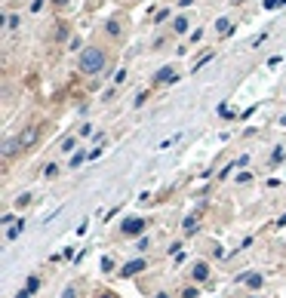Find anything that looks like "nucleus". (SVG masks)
Masks as SVG:
<instances>
[{
  "mask_svg": "<svg viewBox=\"0 0 286 298\" xmlns=\"http://www.w3.org/2000/svg\"><path fill=\"white\" fill-rule=\"evenodd\" d=\"M80 71L83 74H99L102 68H105V52L102 49H96V46H86L83 52H80Z\"/></svg>",
  "mask_w": 286,
  "mask_h": 298,
  "instance_id": "1",
  "label": "nucleus"
},
{
  "mask_svg": "<svg viewBox=\"0 0 286 298\" xmlns=\"http://www.w3.org/2000/svg\"><path fill=\"white\" fill-rule=\"evenodd\" d=\"M145 218H142V215H133V218H127V221H123V234H127V237H136V234H142V231H145Z\"/></svg>",
  "mask_w": 286,
  "mask_h": 298,
  "instance_id": "2",
  "label": "nucleus"
},
{
  "mask_svg": "<svg viewBox=\"0 0 286 298\" xmlns=\"http://www.w3.org/2000/svg\"><path fill=\"white\" fill-rule=\"evenodd\" d=\"M148 265H145V261H142V258H136V261H130V265L127 268H120V277H133V274H139V271H145Z\"/></svg>",
  "mask_w": 286,
  "mask_h": 298,
  "instance_id": "3",
  "label": "nucleus"
},
{
  "mask_svg": "<svg viewBox=\"0 0 286 298\" xmlns=\"http://www.w3.org/2000/svg\"><path fill=\"white\" fill-rule=\"evenodd\" d=\"M25 231V218H15L9 224V231H6V240H19V234Z\"/></svg>",
  "mask_w": 286,
  "mask_h": 298,
  "instance_id": "4",
  "label": "nucleus"
},
{
  "mask_svg": "<svg viewBox=\"0 0 286 298\" xmlns=\"http://www.w3.org/2000/svg\"><path fill=\"white\" fill-rule=\"evenodd\" d=\"M175 77H178V74L172 71V68H160L154 80H157V83H175Z\"/></svg>",
  "mask_w": 286,
  "mask_h": 298,
  "instance_id": "5",
  "label": "nucleus"
},
{
  "mask_svg": "<svg viewBox=\"0 0 286 298\" xmlns=\"http://www.w3.org/2000/svg\"><path fill=\"white\" fill-rule=\"evenodd\" d=\"M34 138H37V129L31 126V129H25V132L19 135V145H22V148H31V145H34Z\"/></svg>",
  "mask_w": 286,
  "mask_h": 298,
  "instance_id": "6",
  "label": "nucleus"
},
{
  "mask_svg": "<svg viewBox=\"0 0 286 298\" xmlns=\"http://www.w3.org/2000/svg\"><path fill=\"white\" fill-rule=\"evenodd\" d=\"M206 277H209V268L203 265V261H197V265H194V280H197V283H203Z\"/></svg>",
  "mask_w": 286,
  "mask_h": 298,
  "instance_id": "7",
  "label": "nucleus"
},
{
  "mask_svg": "<svg viewBox=\"0 0 286 298\" xmlns=\"http://www.w3.org/2000/svg\"><path fill=\"white\" fill-rule=\"evenodd\" d=\"M243 283H246L249 289H259L265 280H262V274H246V277H243Z\"/></svg>",
  "mask_w": 286,
  "mask_h": 298,
  "instance_id": "8",
  "label": "nucleus"
},
{
  "mask_svg": "<svg viewBox=\"0 0 286 298\" xmlns=\"http://www.w3.org/2000/svg\"><path fill=\"white\" fill-rule=\"evenodd\" d=\"M19 148H22V145H19V138H9V142L3 145V157H12V154L19 151Z\"/></svg>",
  "mask_w": 286,
  "mask_h": 298,
  "instance_id": "9",
  "label": "nucleus"
},
{
  "mask_svg": "<svg viewBox=\"0 0 286 298\" xmlns=\"http://www.w3.org/2000/svg\"><path fill=\"white\" fill-rule=\"evenodd\" d=\"M182 227H185V234H194V231H197V218H194V215H188V218L182 221Z\"/></svg>",
  "mask_w": 286,
  "mask_h": 298,
  "instance_id": "10",
  "label": "nucleus"
},
{
  "mask_svg": "<svg viewBox=\"0 0 286 298\" xmlns=\"http://www.w3.org/2000/svg\"><path fill=\"white\" fill-rule=\"evenodd\" d=\"M216 31H219V34H231V22H228V19H219V22H216Z\"/></svg>",
  "mask_w": 286,
  "mask_h": 298,
  "instance_id": "11",
  "label": "nucleus"
},
{
  "mask_svg": "<svg viewBox=\"0 0 286 298\" xmlns=\"http://www.w3.org/2000/svg\"><path fill=\"white\" fill-rule=\"evenodd\" d=\"M83 160H86V154H83V151H77L74 157H71V169H77V166H80Z\"/></svg>",
  "mask_w": 286,
  "mask_h": 298,
  "instance_id": "12",
  "label": "nucleus"
},
{
  "mask_svg": "<svg viewBox=\"0 0 286 298\" xmlns=\"http://www.w3.org/2000/svg\"><path fill=\"white\" fill-rule=\"evenodd\" d=\"M43 175H46V179H56V175H59V166H56V163H49V166L43 169Z\"/></svg>",
  "mask_w": 286,
  "mask_h": 298,
  "instance_id": "13",
  "label": "nucleus"
},
{
  "mask_svg": "<svg viewBox=\"0 0 286 298\" xmlns=\"http://www.w3.org/2000/svg\"><path fill=\"white\" fill-rule=\"evenodd\" d=\"M178 34H182V31H188V19H185V15H182V19H175V25H172Z\"/></svg>",
  "mask_w": 286,
  "mask_h": 298,
  "instance_id": "14",
  "label": "nucleus"
},
{
  "mask_svg": "<svg viewBox=\"0 0 286 298\" xmlns=\"http://www.w3.org/2000/svg\"><path fill=\"white\" fill-rule=\"evenodd\" d=\"M28 289L37 292V289H40V280H37V277H28Z\"/></svg>",
  "mask_w": 286,
  "mask_h": 298,
  "instance_id": "15",
  "label": "nucleus"
},
{
  "mask_svg": "<svg viewBox=\"0 0 286 298\" xmlns=\"http://www.w3.org/2000/svg\"><path fill=\"white\" fill-rule=\"evenodd\" d=\"M74 145H77V138H65V142H62V151H71Z\"/></svg>",
  "mask_w": 286,
  "mask_h": 298,
  "instance_id": "16",
  "label": "nucleus"
},
{
  "mask_svg": "<svg viewBox=\"0 0 286 298\" xmlns=\"http://www.w3.org/2000/svg\"><path fill=\"white\" fill-rule=\"evenodd\" d=\"M62 298H77V289H74V286H68V289L62 292Z\"/></svg>",
  "mask_w": 286,
  "mask_h": 298,
  "instance_id": "17",
  "label": "nucleus"
},
{
  "mask_svg": "<svg viewBox=\"0 0 286 298\" xmlns=\"http://www.w3.org/2000/svg\"><path fill=\"white\" fill-rule=\"evenodd\" d=\"M102 271H108V274H111V271H114V261H111V258H105V261H102Z\"/></svg>",
  "mask_w": 286,
  "mask_h": 298,
  "instance_id": "18",
  "label": "nucleus"
},
{
  "mask_svg": "<svg viewBox=\"0 0 286 298\" xmlns=\"http://www.w3.org/2000/svg\"><path fill=\"white\" fill-rule=\"evenodd\" d=\"M15 203H19V206H28V203H31V194H22V197L15 200Z\"/></svg>",
  "mask_w": 286,
  "mask_h": 298,
  "instance_id": "19",
  "label": "nucleus"
},
{
  "mask_svg": "<svg viewBox=\"0 0 286 298\" xmlns=\"http://www.w3.org/2000/svg\"><path fill=\"white\" fill-rule=\"evenodd\" d=\"M31 295H34V292H31V289H25V292H19L15 298H31Z\"/></svg>",
  "mask_w": 286,
  "mask_h": 298,
  "instance_id": "20",
  "label": "nucleus"
},
{
  "mask_svg": "<svg viewBox=\"0 0 286 298\" xmlns=\"http://www.w3.org/2000/svg\"><path fill=\"white\" fill-rule=\"evenodd\" d=\"M178 3H182V6H191V3H194V0H178Z\"/></svg>",
  "mask_w": 286,
  "mask_h": 298,
  "instance_id": "21",
  "label": "nucleus"
},
{
  "mask_svg": "<svg viewBox=\"0 0 286 298\" xmlns=\"http://www.w3.org/2000/svg\"><path fill=\"white\" fill-rule=\"evenodd\" d=\"M157 298H169V295H166V292H160V295H157Z\"/></svg>",
  "mask_w": 286,
  "mask_h": 298,
  "instance_id": "22",
  "label": "nucleus"
},
{
  "mask_svg": "<svg viewBox=\"0 0 286 298\" xmlns=\"http://www.w3.org/2000/svg\"><path fill=\"white\" fill-rule=\"evenodd\" d=\"M56 3H68V0H56Z\"/></svg>",
  "mask_w": 286,
  "mask_h": 298,
  "instance_id": "23",
  "label": "nucleus"
},
{
  "mask_svg": "<svg viewBox=\"0 0 286 298\" xmlns=\"http://www.w3.org/2000/svg\"><path fill=\"white\" fill-rule=\"evenodd\" d=\"M102 298H114V295H102Z\"/></svg>",
  "mask_w": 286,
  "mask_h": 298,
  "instance_id": "24",
  "label": "nucleus"
},
{
  "mask_svg": "<svg viewBox=\"0 0 286 298\" xmlns=\"http://www.w3.org/2000/svg\"><path fill=\"white\" fill-rule=\"evenodd\" d=\"M234 3H240V0H234Z\"/></svg>",
  "mask_w": 286,
  "mask_h": 298,
  "instance_id": "25",
  "label": "nucleus"
}]
</instances>
